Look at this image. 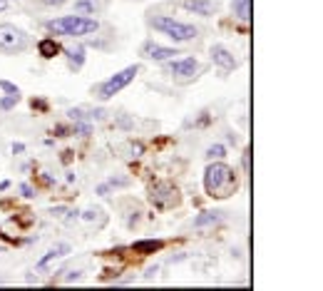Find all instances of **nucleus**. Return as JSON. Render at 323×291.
Returning a JSON list of instances; mask_svg holds the SVG:
<instances>
[{
  "instance_id": "nucleus-1",
  "label": "nucleus",
  "mask_w": 323,
  "mask_h": 291,
  "mask_svg": "<svg viewBox=\"0 0 323 291\" xmlns=\"http://www.w3.org/2000/svg\"><path fill=\"white\" fill-rule=\"evenodd\" d=\"M204 187H207L209 197H216V199L229 197V194L236 189V177H234V170H229L224 162L209 165V167H207V172H204Z\"/></svg>"
},
{
  "instance_id": "nucleus-2",
  "label": "nucleus",
  "mask_w": 323,
  "mask_h": 291,
  "mask_svg": "<svg viewBox=\"0 0 323 291\" xmlns=\"http://www.w3.org/2000/svg\"><path fill=\"white\" fill-rule=\"evenodd\" d=\"M48 30L55 35H70V38H82V35H92L100 30V23L95 18H85V15H65L60 20H50Z\"/></svg>"
},
{
  "instance_id": "nucleus-3",
  "label": "nucleus",
  "mask_w": 323,
  "mask_h": 291,
  "mask_svg": "<svg viewBox=\"0 0 323 291\" xmlns=\"http://www.w3.org/2000/svg\"><path fill=\"white\" fill-rule=\"evenodd\" d=\"M152 25L157 28V30H162L164 35H169L174 43H189V40H194L197 38V28L194 25H187V23H179V20H174V18H154L152 20Z\"/></svg>"
},
{
  "instance_id": "nucleus-4",
  "label": "nucleus",
  "mask_w": 323,
  "mask_h": 291,
  "mask_svg": "<svg viewBox=\"0 0 323 291\" xmlns=\"http://www.w3.org/2000/svg\"><path fill=\"white\" fill-rule=\"evenodd\" d=\"M137 72H139V65H129V67H124L122 72L112 75L109 80H105V82L97 87V97H100V100H109V97H114L119 90H124V87L137 77Z\"/></svg>"
},
{
  "instance_id": "nucleus-5",
  "label": "nucleus",
  "mask_w": 323,
  "mask_h": 291,
  "mask_svg": "<svg viewBox=\"0 0 323 291\" xmlns=\"http://www.w3.org/2000/svg\"><path fill=\"white\" fill-rule=\"evenodd\" d=\"M28 45H30V38L25 30L15 25H0V50L3 53L15 55V53H23Z\"/></svg>"
},
{
  "instance_id": "nucleus-6",
  "label": "nucleus",
  "mask_w": 323,
  "mask_h": 291,
  "mask_svg": "<svg viewBox=\"0 0 323 291\" xmlns=\"http://www.w3.org/2000/svg\"><path fill=\"white\" fill-rule=\"evenodd\" d=\"M152 202L157 207H172V204L179 202V197H177V189L172 184H154L152 187Z\"/></svg>"
},
{
  "instance_id": "nucleus-7",
  "label": "nucleus",
  "mask_w": 323,
  "mask_h": 291,
  "mask_svg": "<svg viewBox=\"0 0 323 291\" xmlns=\"http://www.w3.org/2000/svg\"><path fill=\"white\" fill-rule=\"evenodd\" d=\"M142 55L144 58H149V60H169V58H174V55H182L179 50H174V48H164V45H159V43H144L142 45Z\"/></svg>"
},
{
  "instance_id": "nucleus-8",
  "label": "nucleus",
  "mask_w": 323,
  "mask_h": 291,
  "mask_svg": "<svg viewBox=\"0 0 323 291\" xmlns=\"http://www.w3.org/2000/svg\"><path fill=\"white\" fill-rule=\"evenodd\" d=\"M167 70H169L174 77H192V75L199 70V62H197L194 58H179V60L169 62Z\"/></svg>"
},
{
  "instance_id": "nucleus-9",
  "label": "nucleus",
  "mask_w": 323,
  "mask_h": 291,
  "mask_svg": "<svg viewBox=\"0 0 323 291\" xmlns=\"http://www.w3.org/2000/svg\"><path fill=\"white\" fill-rule=\"evenodd\" d=\"M212 60H214V65H216V67H221L224 72H229V70H234V67H236L234 55H231L224 45H214V48H212Z\"/></svg>"
},
{
  "instance_id": "nucleus-10",
  "label": "nucleus",
  "mask_w": 323,
  "mask_h": 291,
  "mask_svg": "<svg viewBox=\"0 0 323 291\" xmlns=\"http://www.w3.org/2000/svg\"><path fill=\"white\" fill-rule=\"evenodd\" d=\"M184 10H189V13H197V15H204V18H209L214 10H216V5H214V0H184Z\"/></svg>"
},
{
  "instance_id": "nucleus-11",
  "label": "nucleus",
  "mask_w": 323,
  "mask_h": 291,
  "mask_svg": "<svg viewBox=\"0 0 323 291\" xmlns=\"http://www.w3.org/2000/svg\"><path fill=\"white\" fill-rule=\"evenodd\" d=\"M65 55H67V60H70V67L80 70V67L85 65V48H82V45H70V48H65Z\"/></svg>"
},
{
  "instance_id": "nucleus-12",
  "label": "nucleus",
  "mask_w": 323,
  "mask_h": 291,
  "mask_svg": "<svg viewBox=\"0 0 323 291\" xmlns=\"http://www.w3.org/2000/svg\"><path fill=\"white\" fill-rule=\"evenodd\" d=\"M60 50H62V48H60V45H57V43H55L53 38H45V40H40V43H38V53H40V55H43L45 60L55 58V55H57Z\"/></svg>"
},
{
  "instance_id": "nucleus-13",
  "label": "nucleus",
  "mask_w": 323,
  "mask_h": 291,
  "mask_svg": "<svg viewBox=\"0 0 323 291\" xmlns=\"http://www.w3.org/2000/svg\"><path fill=\"white\" fill-rule=\"evenodd\" d=\"M65 254H70V246H67V244H55V246H53V249L43 256V259H40V264H38V266L43 269V266H48L53 259H60V256H65Z\"/></svg>"
},
{
  "instance_id": "nucleus-14",
  "label": "nucleus",
  "mask_w": 323,
  "mask_h": 291,
  "mask_svg": "<svg viewBox=\"0 0 323 291\" xmlns=\"http://www.w3.org/2000/svg\"><path fill=\"white\" fill-rule=\"evenodd\" d=\"M221 222V212H202L197 219H194V227L197 229H204L209 224H219Z\"/></svg>"
},
{
  "instance_id": "nucleus-15",
  "label": "nucleus",
  "mask_w": 323,
  "mask_h": 291,
  "mask_svg": "<svg viewBox=\"0 0 323 291\" xmlns=\"http://www.w3.org/2000/svg\"><path fill=\"white\" fill-rule=\"evenodd\" d=\"M162 246H164V241H159V239H144V241H134V251H139V254L159 251Z\"/></svg>"
},
{
  "instance_id": "nucleus-16",
  "label": "nucleus",
  "mask_w": 323,
  "mask_h": 291,
  "mask_svg": "<svg viewBox=\"0 0 323 291\" xmlns=\"http://www.w3.org/2000/svg\"><path fill=\"white\" fill-rule=\"evenodd\" d=\"M231 8H234V15H236V18L249 20V0H231Z\"/></svg>"
},
{
  "instance_id": "nucleus-17",
  "label": "nucleus",
  "mask_w": 323,
  "mask_h": 291,
  "mask_svg": "<svg viewBox=\"0 0 323 291\" xmlns=\"http://www.w3.org/2000/svg\"><path fill=\"white\" fill-rule=\"evenodd\" d=\"M226 155V147L224 144H212V147L207 150V160H221Z\"/></svg>"
},
{
  "instance_id": "nucleus-18",
  "label": "nucleus",
  "mask_w": 323,
  "mask_h": 291,
  "mask_svg": "<svg viewBox=\"0 0 323 291\" xmlns=\"http://www.w3.org/2000/svg\"><path fill=\"white\" fill-rule=\"evenodd\" d=\"M75 13H95V3H90V0H77Z\"/></svg>"
},
{
  "instance_id": "nucleus-19",
  "label": "nucleus",
  "mask_w": 323,
  "mask_h": 291,
  "mask_svg": "<svg viewBox=\"0 0 323 291\" xmlns=\"http://www.w3.org/2000/svg\"><path fill=\"white\" fill-rule=\"evenodd\" d=\"M18 100H20V95H8V97H3V100H0V110H13V107L18 105Z\"/></svg>"
},
{
  "instance_id": "nucleus-20",
  "label": "nucleus",
  "mask_w": 323,
  "mask_h": 291,
  "mask_svg": "<svg viewBox=\"0 0 323 291\" xmlns=\"http://www.w3.org/2000/svg\"><path fill=\"white\" fill-rule=\"evenodd\" d=\"M67 117H70V119H75V122H82L87 115H85L80 107H72V110H67Z\"/></svg>"
},
{
  "instance_id": "nucleus-21",
  "label": "nucleus",
  "mask_w": 323,
  "mask_h": 291,
  "mask_svg": "<svg viewBox=\"0 0 323 291\" xmlns=\"http://www.w3.org/2000/svg\"><path fill=\"white\" fill-rule=\"evenodd\" d=\"M0 90H5L8 95H20V90L13 82H8V80H0Z\"/></svg>"
},
{
  "instance_id": "nucleus-22",
  "label": "nucleus",
  "mask_w": 323,
  "mask_h": 291,
  "mask_svg": "<svg viewBox=\"0 0 323 291\" xmlns=\"http://www.w3.org/2000/svg\"><path fill=\"white\" fill-rule=\"evenodd\" d=\"M75 134H80V137H87V134H90V124H82V122H77V124H75Z\"/></svg>"
},
{
  "instance_id": "nucleus-23",
  "label": "nucleus",
  "mask_w": 323,
  "mask_h": 291,
  "mask_svg": "<svg viewBox=\"0 0 323 291\" xmlns=\"http://www.w3.org/2000/svg\"><path fill=\"white\" fill-rule=\"evenodd\" d=\"M20 192H23V197H35V192H33L30 184H20Z\"/></svg>"
},
{
  "instance_id": "nucleus-24",
  "label": "nucleus",
  "mask_w": 323,
  "mask_h": 291,
  "mask_svg": "<svg viewBox=\"0 0 323 291\" xmlns=\"http://www.w3.org/2000/svg\"><path fill=\"white\" fill-rule=\"evenodd\" d=\"M109 187H127V179H109Z\"/></svg>"
},
{
  "instance_id": "nucleus-25",
  "label": "nucleus",
  "mask_w": 323,
  "mask_h": 291,
  "mask_svg": "<svg viewBox=\"0 0 323 291\" xmlns=\"http://www.w3.org/2000/svg\"><path fill=\"white\" fill-rule=\"evenodd\" d=\"M43 3H45V5H50V8H57V5H62V3H65V0H43Z\"/></svg>"
},
{
  "instance_id": "nucleus-26",
  "label": "nucleus",
  "mask_w": 323,
  "mask_h": 291,
  "mask_svg": "<svg viewBox=\"0 0 323 291\" xmlns=\"http://www.w3.org/2000/svg\"><path fill=\"white\" fill-rule=\"evenodd\" d=\"M55 132H57V137H67V129L62 124H55Z\"/></svg>"
},
{
  "instance_id": "nucleus-27",
  "label": "nucleus",
  "mask_w": 323,
  "mask_h": 291,
  "mask_svg": "<svg viewBox=\"0 0 323 291\" xmlns=\"http://www.w3.org/2000/svg\"><path fill=\"white\" fill-rule=\"evenodd\" d=\"M13 152H15V155L25 152V144H20V142H18V144H13Z\"/></svg>"
},
{
  "instance_id": "nucleus-28",
  "label": "nucleus",
  "mask_w": 323,
  "mask_h": 291,
  "mask_svg": "<svg viewBox=\"0 0 323 291\" xmlns=\"http://www.w3.org/2000/svg\"><path fill=\"white\" fill-rule=\"evenodd\" d=\"M82 276V271H72V274H67V281H77Z\"/></svg>"
},
{
  "instance_id": "nucleus-29",
  "label": "nucleus",
  "mask_w": 323,
  "mask_h": 291,
  "mask_svg": "<svg viewBox=\"0 0 323 291\" xmlns=\"http://www.w3.org/2000/svg\"><path fill=\"white\" fill-rule=\"evenodd\" d=\"M107 192H109V184H100L97 187V194H107Z\"/></svg>"
},
{
  "instance_id": "nucleus-30",
  "label": "nucleus",
  "mask_w": 323,
  "mask_h": 291,
  "mask_svg": "<svg viewBox=\"0 0 323 291\" xmlns=\"http://www.w3.org/2000/svg\"><path fill=\"white\" fill-rule=\"evenodd\" d=\"M65 212H67V209H65V207H57V209H53V214H55V217H62V214H65Z\"/></svg>"
},
{
  "instance_id": "nucleus-31",
  "label": "nucleus",
  "mask_w": 323,
  "mask_h": 291,
  "mask_svg": "<svg viewBox=\"0 0 323 291\" xmlns=\"http://www.w3.org/2000/svg\"><path fill=\"white\" fill-rule=\"evenodd\" d=\"M154 274H157V266H152V269H147V274H144V276H147V279H152Z\"/></svg>"
},
{
  "instance_id": "nucleus-32",
  "label": "nucleus",
  "mask_w": 323,
  "mask_h": 291,
  "mask_svg": "<svg viewBox=\"0 0 323 291\" xmlns=\"http://www.w3.org/2000/svg\"><path fill=\"white\" fill-rule=\"evenodd\" d=\"M3 10H8V0H0V13Z\"/></svg>"
}]
</instances>
